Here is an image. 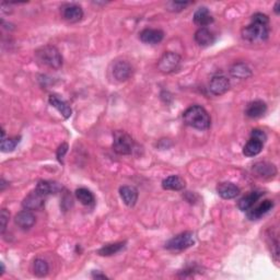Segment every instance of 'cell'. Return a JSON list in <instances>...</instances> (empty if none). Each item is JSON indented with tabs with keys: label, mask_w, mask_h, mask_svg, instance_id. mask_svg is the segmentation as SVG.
<instances>
[{
	"label": "cell",
	"mask_w": 280,
	"mask_h": 280,
	"mask_svg": "<svg viewBox=\"0 0 280 280\" xmlns=\"http://www.w3.org/2000/svg\"><path fill=\"white\" fill-rule=\"evenodd\" d=\"M242 39L250 43L265 42L269 36V19L264 13L252 15L251 23L242 29Z\"/></svg>",
	"instance_id": "1"
},
{
	"label": "cell",
	"mask_w": 280,
	"mask_h": 280,
	"mask_svg": "<svg viewBox=\"0 0 280 280\" xmlns=\"http://www.w3.org/2000/svg\"><path fill=\"white\" fill-rule=\"evenodd\" d=\"M184 122L186 125L193 128L199 129V131H206L210 127L211 119L208 112L203 106L193 105L188 107L183 114Z\"/></svg>",
	"instance_id": "2"
},
{
	"label": "cell",
	"mask_w": 280,
	"mask_h": 280,
	"mask_svg": "<svg viewBox=\"0 0 280 280\" xmlns=\"http://www.w3.org/2000/svg\"><path fill=\"white\" fill-rule=\"evenodd\" d=\"M35 58L42 66L51 69H59L63 66V56L53 45H45L35 51Z\"/></svg>",
	"instance_id": "3"
},
{
	"label": "cell",
	"mask_w": 280,
	"mask_h": 280,
	"mask_svg": "<svg viewBox=\"0 0 280 280\" xmlns=\"http://www.w3.org/2000/svg\"><path fill=\"white\" fill-rule=\"evenodd\" d=\"M113 150L118 154H132L134 150V140L126 132L116 131L113 134Z\"/></svg>",
	"instance_id": "4"
},
{
	"label": "cell",
	"mask_w": 280,
	"mask_h": 280,
	"mask_svg": "<svg viewBox=\"0 0 280 280\" xmlns=\"http://www.w3.org/2000/svg\"><path fill=\"white\" fill-rule=\"evenodd\" d=\"M195 244V238L193 232H182L176 236L172 237L165 243V248L170 251H184L186 248Z\"/></svg>",
	"instance_id": "5"
},
{
	"label": "cell",
	"mask_w": 280,
	"mask_h": 280,
	"mask_svg": "<svg viewBox=\"0 0 280 280\" xmlns=\"http://www.w3.org/2000/svg\"><path fill=\"white\" fill-rule=\"evenodd\" d=\"M182 63L181 56L173 51H167L158 61V68L163 74H172V72L179 70Z\"/></svg>",
	"instance_id": "6"
},
{
	"label": "cell",
	"mask_w": 280,
	"mask_h": 280,
	"mask_svg": "<svg viewBox=\"0 0 280 280\" xmlns=\"http://www.w3.org/2000/svg\"><path fill=\"white\" fill-rule=\"evenodd\" d=\"M45 200H46V196L35 188V190L31 191V193L23 199L22 206L24 209L31 211L41 210L45 206Z\"/></svg>",
	"instance_id": "7"
},
{
	"label": "cell",
	"mask_w": 280,
	"mask_h": 280,
	"mask_svg": "<svg viewBox=\"0 0 280 280\" xmlns=\"http://www.w3.org/2000/svg\"><path fill=\"white\" fill-rule=\"evenodd\" d=\"M230 80L224 75H216L210 79L209 90L215 95H222L229 91Z\"/></svg>",
	"instance_id": "8"
},
{
	"label": "cell",
	"mask_w": 280,
	"mask_h": 280,
	"mask_svg": "<svg viewBox=\"0 0 280 280\" xmlns=\"http://www.w3.org/2000/svg\"><path fill=\"white\" fill-rule=\"evenodd\" d=\"M61 15L70 23L79 22L84 18V10L80 6L75 3H67L61 8Z\"/></svg>",
	"instance_id": "9"
},
{
	"label": "cell",
	"mask_w": 280,
	"mask_h": 280,
	"mask_svg": "<svg viewBox=\"0 0 280 280\" xmlns=\"http://www.w3.org/2000/svg\"><path fill=\"white\" fill-rule=\"evenodd\" d=\"M253 173L259 179L269 180L277 174V168L273 163L257 162L253 165Z\"/></svg>",
	"instance_id": "10"
},
{
	"label": "cell",
	"mask_w": 280,
	"mask_h": 280,
	"mask_svg": "<svg viewBox=\"0 0 280 280\" xmlns=\"http://www.w3.org/2000/svg\"><path fill=\"white\" fill-rule=\"evenodd\" d=\"M139 38L141 42L144 44H150V45H155L162 42L164 38L163 31L158 30V29H144L141 31L139 34Z\"/></svg>",
	"instance_id": "11"
},
{
	"label": "cell",
	"mask_w": 280,
	"mask_h": 280,
	"mask_svg": "<svg viewBox=\"0 0 280 280\" xmlns=\"http://www.w3.org/2000/svg\"><path fill=\"white\" fill-rule=\"evenodd\" d=\"M113 75L118 81H126L133 75L131 64H128L125 60L116 61L113 67Z\"/></svg>",
	"instance_id": "12"
},
{
	"label": "cell",
	"mask_w": 280,
	"mask_h": 280,
	"mask_svg": "<svg viewBox=\"0 0 280 280\" xmlns=\"http://www.w3.org/2000/svg\"><path fill=\"white\" fill-rule=\"evenodd\" d=\"M36 218L32 214L31 210H23L20 211L19 214L15 215L14 217V222L19 228H21L22 230H29L35 225Z\"/></svg>",
	"instance_id": "13"
},
{
	"label": "cell",
	"mask_w": 280,
	"mask_h": 280,
	"mask_svg": "<svg viewBox=\"0 0 280 280\" xmlns=\"http://www.w3.org/2000/svg\"><path fill=\"white\" fill-rule=\"evenodd\" d=\"M274 207V201L266 199L262 201L261 204L256 206L255 208H252L250 210H247V218L250 220H257L259 218H262L263 216H265L269 210H272Z\"/></svg>",
	"instance_id": "14"
},
{
	"label": "cell",
	"mask_w": 280,
	"mask_h": 280,
	"mask_svg": "<svg viewBox=\"0 0 280 280\" xmlns=\"http://www.w3.org/2000/svg\"><path fill=\"white\" fill-rule=\"evenodd\" d=\"M266 112H267L266 103L261 100H256L248 103L245 108V115L250 118H259L265 115Z\"/></svg>",
	"instance_id": "15"
},
{
	"label": "cell",
	"mask_w": 280,
	"mask_h": 280,
	"mask_svg": "<svg viewBox=\"0 0 280 280\" xmlns=\"http://www.w3.org/2000/svg\"><path fill=\"white\" fill-rule=\"evenodd\" d=\"M119 195H121L124 204L128 207H134L138 200V190L134 186H122L119 188Z\"/></svg>",
	"instance_id": "16"
},
{
	"label": "cell",
	"mask_w": 280,
	"mask_h": 280,
	"mask_svg": "<svg viewBox=\"0 0 280 280\" xmlns=\"http://www.w3.org/2000/svg\"><path fill=\"white\" fill-rule=\"evenodd\" d=\"M217 193L224 199H233L240 194V188L231 182H224L217 186Z\"/></svg>",
	"instance_id": "17"
},
{
	"label": "cell",
	"mask_w": 280,
	"mask_h": 280,
	"mask_svg": "<svg viewBox=\"0 0 280 280\" xmlns=\"http://www.w3.org/2000/svg\"><path fill=\"white\" fill-rule=\"evenodd\" d=\"M263 195H264L263 191L255 190V191H252V193H250L244 197H242V198L238 200V203H237L238 209H240L241 211L250 210L252 207L257 203V200L261 198Z\"/></svg>",
	"instance_id": "18"
},
{
	"label": "cell",
	"mask_w": 280,
	"mask_h": 280,
	"mask_svg": "<svg viewBox=\"0 0 280 280\" xmlns=\"http://www.w3.org/2000/svg\"><path fill=\"white\" fill-rule=\"evenodd\" d=\"M194 23L198 25L200 28H206L207 25L214 22V18L210 14L209 10L206 7H200L194 13Z\"/></svg>",
	"instance_id": "19"
},
{
	"label": "cell",
	"mask_w": 280,
	"mask_h": 280,
	"mask_svg": "<svg viewBox=\"0 0 280 280\" xmlns=\"http://www.w3.org/2000/svg\"><path fill=\"white\" fill-rule=\"evenodd\" d=\"M194 39L195 42L199 46H203V47L214 44L215 42V35L207 28H200L199 30H197Z\"/></svg>",
	"instance_id": "20"
},
{
	"label": "cell",
	"mask_w": 280,
	"mask_h": 280,
	"mask_svg": "<svg viewBox=\"0 0 280 280\" xmlns=\"http://www.w3.org/2000/svg\"><path fill=\"white\" fill-rule=\"evenodd\" d=\"M48 102L51 106L55 107L56 110L61 114V116L64 118H69L71 116V107L68 105V103L61 100L60 97L57 95H50L48 97Z\"/></svg>",
	"instance_id": "21"
},
{
	"label": "cell",
	"mask_w": 280,
	"mask_h": 280,
	"mask_svg": "<svg viewBox=\"0 0 280 280\" xmlns=\"http://www.w3.org/2000/svg\"><path fill=\"white\" fill-rule=\"evenodd\" d=\"M264 143L265 142H263L262 140L251 137L250 140L246 142L244 148H243V154H244L245 157H250V158L255 157V155L262 152Z\"/></svg>",
	"instance_id": "22"
},
{
	"label": "cell",
	"mask_w": 280,
	"mask_h": 280,
	"mask_svg": "<svg viewBox=\"0 0 280 280\" xmlns=\"http://www.w3.org/2000/svg\"><path fill=\"white\" fill-rule=\"evenodd\" d=\"M185 181L179 175H171L164 179L162 182V187L167 190H182L185 188Z\"/></svg>",
	"instance_id": "23"
},
{
	"label": "cell",
	"mask_w": 280,
	"mask_h": 280,
	"mask_svg": "<svg viewBox=\"0 0 280 280\" xmlns=\"http://www.w3.org/2000/svg\"><path fill=\"white\" fill-rule=\"evenodd\" d=\"M230 74H231L232 77L236 78V79L244 80V79H247V78H250L252 76V70L246 64L237 63V64H234L231 67Z\"/></svg>",
	"instance_id": "24"
},
{
	"label": "cell",
	"mask_w": 280,
	"mask_h": 280,
	"mask_svg": "<svg viewBox=\"0 0 280 280\" xmlns=\"http://www.w3.org/2000/svg\"><path fill=\"white\" fill-rule=\"evenodd\" d=\"M36 189L40 190L45 196H48L58 193L60 190V185L57 182H53V181H40L38 185H36Z\"/></svg>",
	"instance_id": "25"
},
{
	"label": "cell",
	"mask_w": 280,
	"mask_h": 280,
	"mask_svg": "<svg viewBox=\"0 0 280 280\" xmlns=\"http://www.w3.org/2000/svg\"><path fill=\"white\" fill-rule=\"evenodd\" d=\"M125 242H118V243H112V244H107L103 246L102 248L97 251V254L101 256H112L114 254L121 252L124 247H125Z\"/></svg>",
	"instance_id": "26"
},
{
	"label": "cell",
	"mask_w": 280,
	"mask_h": 280,
	"mask_svg": "<svg viewBox=\"0 0 280 280\" xmlns=\"http://www.w3.org/2000/svg\"><path fill=\"white\" fill-rule=\"evenodd\" d=\"M76 197L77 199L85 206H90L94 204V195L87 188H78L76 190Z\"/></svg>",
	"instance_id": "27"
},
{
	"label": "cell",
	"mask_w": 280,
	"mask_h": 280,
	"mask_svg": "<svg viewBox=\"0 0 280 280\" xmlns=\"http://www.w3.org/2000/svg\"><path fill=\"white\" fill-rule=\"evenodd\" d=\"M49 271V267H48V264L46 261L42 258H38L34 261L33 264V272L34 275L38 277H45L46 275L48 274Z\"/></svg>",
	"instance_id": "28"
},
{
	"label": "cell",
	"mask_w": 280,
	"mask_h": 280,
	"mask_svg": "<svg viewBox=\"0 0 280 280\" xmlns=\"http://www.w3.org/2000/svg\"><path fill=\"white\" fill-rule=\"evenodd\" d=\"M20 141V138H3L1 139V151L10 152L13 151Z\"/></svg>",
	"instance_id": "29"
},
{
	"label": "cell",
	"mask_w": 280,
	"mask_h": 280,
	"mask_svg": "<svg viewBox=\"0 0 280 280\" xmlns=\"http://www.w3.org/2000/svg\"><path fill=\"white\" fill-rule=\"evenodd\" d=\"M10 218V212L7 209H2L1 214H0V228H1V234H3L4 231H6L7 224Z\"/></svg>",
	"instance_id": "30"
},
{
	"label": "cell",
	"mask_w": 280,
	"mask_h": 280,
	"mask_svg": "<svg viewBox=\"0 0 280 280\" xmlns=\"http://www.w3.org/2000/svg\"><path fill=\"white\" fill-rule=\"evenodd\" d=\"M67 151H68V144H67L66 142L61 143L58 147V149H57V152H56L57 160H58L60 163H64V158H65V154L67 153Z\"/></svg>",
	"instance_id": "31"
},
{
	"label": "cell",
	"mask_w": 280,
	"mask_h": 280,
	"mask_svg": "<svg viewBox=\"0 0 280 280\" xmlns=\"http://www.w3.org/2000/svg\"><path fill=\"white\" fill-rule=\"evenodd\" d=\"M189 4V2H175L172 1L169 3V10L170 11H175V12H179V11H182L183 9H185Z\"/></svg>",
	"instance_id": "32"
},
{
	"label": "cell",
	"mask_w": 280,
	"mask_h": 280,
	"mask_svg": "<svg viewBox=\"0 0 280 280\" xmlns=\"http://www.w3.org/2000/svg\"><path fill=\"white\" fill-rule=\"evenodd\" d=\"M251 137L256 138L258 140H262L263 142H265L266 140H267L266 134L264 133L263 131H261V129H253L252 133H251Z\"/></svg>",
	"instance_id": "33"
},
{
	"label": "cell",
	"mask_w": 280,
	"mask_h": 280,
	"mask_svg": "<svg viewBox=\"0 0 280 280\" xmlns=\"http://www.w3.org/2000/svg\"><path fill=\"white\" fill-rule=\"evenodd\" d=\"M92 277L94 278V279H107V277L105 276V275L101 274L100 272H93L92 273Z\"/></svg>",
	"instance_id": "34"
},
{
	"label": "cell",
	"mask_w": 280,
	"mask_h": 280,
	"mask_svg": "<svg viewBox=\"0 0 280 280\" xmlns=\"http://www.w3.org/2000/svg\"><path fill=\"white\" fill-rule=\"evenodd\" d=\"M279 2H276V4H275V12H276V14H279Z\"/></svg>",
	"instance_id": "35"
},
{
	"label": "cell",
	"mask_w": 280,
	"mask_h": 280,
	"mask_svg": "<svg viewBox=\"0 0 280 280\" xmlns=\"http://www.w3.org/2000/svg\"><path fill=\"white\" fill-rule=\"evenodd\" d=\"M4 273V265H3V263H1V274L0 275H2Z\"/></svg>",
	"instance_id": "36"
}]
</instances>
